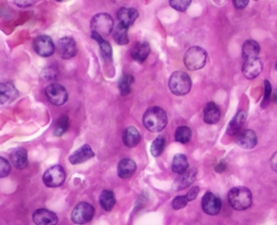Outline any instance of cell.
I'll use <instances>...</instances> for the list:
<instances>
[{
  "label": "cell",
  "mask_w": 277,
  "mask_h": 225,
  "mask_svg": "<svg viewBox=\"0 0 277 225\" xmlns=\"http://www.w3.org/2000/svg\"><path fill=\"white\" fill-rule=\"evenodd\" d=\"M255 1H258V0H255Z\"/></svg>",
  "instance_id": "7dc6e473"
},
{
  "label": "cell",
  "mask_w": 277,
  "mask_h": 225,
  "mask_svg": "<svg viewBox=\"0 0 277 225\" xmlns=\"http://www.w3.org/2000/svg\"><path fill=\"white\" fill-rule=\"evenodd\" d=\"M116 197L114 193L111 190H104L99 197V204L102 208L107 211H111L116 205Z\"/></svg>",
  "instance_id": "f1b7e54d"
},
{
  "label": "cell",
  "mask_w": 277,
  "mask_h": 225,
  "mask_svg": "<svg viewBox=\"0 0 277 225\" xmlns=\"http://www.w3.org/2000/svg\"><path fill=\"white\" fill-rule=\"evenodd\" d=\"M92 32L97 33L102 37L108 36L114 30V20L110 15L101 12L95 15L90 22Z\"/></svg>",
  "instance_id": "5b68a950"
},
{
  "label": "cell",
  "mask_w": 277,
  "mask_h": 225,
  "mask_svg": "<svg viewBox=\"0 0 277 225\" xmlns=\"http://www.w3.org/2000/svg\"><path fill=\"white\" fill-rule=\"evenodd\" d=\"M263 69V64L261 59L258 57L253 58L245 60V63L242 66V73L244 77L247 79H255L262 73Z\"/></svg>",
  "instance_id": "4fadbf2b"
},
{
  "label": "cell",
  "mask_w": 277,
  "mask_h": 225,
  "mask_svg": "<svg viewBox=\"0 0 277 225\" xmlns=\"http://www.w3.org/2000/svg\"><path fill=\"white\" fill-rule=\"evenodd\" d=\"M143 123L147 130L153 132H161L168 125V117L164 109L151 107L143 115Z\"/></svg>",
  "instance_id": "6da1fadb"
},
{
  "label": "cell",
  "mask_w": 277,
  "mask_h": 225,
  "mask_svg": "<svg viewBox=\"0 0 277 225\" xmlns=\"http://www.w3.org/2000/svg\"><path fill=\"white\" fill-rule=\"evenodd\" d=\"M58 2H63V1H65V0H56Z\"/></svg>",
  "instance_id": "f6af8a7d"
},
{
  "label": "cell",
  "mask_w": 277,
  "mask_h": 225,
  "mask_svg": "<svg viewBox=\"0 0 277 225\" xmlns=\"http://www.w3.org/2000/svg\"><path fill=\"white\" fill-rule=\"evenodd\" d=\"M129 29L121 23H118L116 26L115 30L113 32V38L118 45L125 46L129 43V38L128 34Z\"/></svg>",
  "instance_id": "83f0119b"
},
{
  "label": "cell",
  "mask_w": 277,
  "mask_h": 225,
  "mask_svg": "<svg viewBox=\"0 0 277 225\" xmlns=\"http://www.w3.org/2000/svg\"><path fill=\"white\" fill-rule=\"evenodd\" d=\"M192 0H169V4L175 10L184 12L188 9Z\"/></svg>",
  "instance_id": "836d02e7"
},
{
  "label": "cell",
  "mask_w": 277,
  "mask_h": 225,
  "mask_svg": "<svg viewBox=\"0 0 277 225\" xmlns=\"http://www.w3.org/2000/svg\"><path fill=\"white\" fill-rule=\"evenodd\" d=\"M166 146V139L163 135H159L154 139L151 146V152L154 157L161 155Z\"/></svg>",
  "instance_id": "d6a6232c"
},
{
  "label": "cell",
  "mask_w": 277,
  "mask_h": 225,
  "mask_svg": "<svg viewBox=\"0 0 277 225\" xmlns=\"http://www.w3.org/2000/svg\"><path fill=\"white\" fill-rule=\"evenodd\" d=\"M137 170V164L132 159H123L117 166V173L121 179H129L134 175Z\"/></svg>",
  "instance_id": "ac0fdd59"
},
{
  "label": "cell",
  "mask_w": 277,
  "mask_h": 225,
  "mask_svg": "<svg viewBox=\"0 0 277 225\" xmlns=\"http://www.w3.org/2000/svg\"><path fill=\"white\" fill-rule=\"evenodd\" d=\"M134 82V77L131 74H125L121 77L118 83V88H119L121 96H127L131 93L132 86Z\"/></svg>",
  "instance_id": "f546056e"
},
{
  "label": "cell",
  "mask_w": 277,
  "mask_h": 225,
  "mask_svg": "<svg viewBox=\"0 0 277 225\" xmlns=\"http://www.w3.org/2000/svg\"><path fill=\"white\" fill-rule=\"evenodd\" d=\"M270 165H271V168L277 172V152L271 156V160H270Z\"/></svg>",
  "instance_id": "7bdbcfd3"
},
{
  "label": "cell",
  "mask_w": 277,
  "mask_h": 225,
  "mask_svg": "<svg viewBox=\"0 0 277 225\" xmlns=\"http://www.w3.org/2000/svg\"><path fill=\"white\" fill-rule=\"evenodd\" d=\"M275 70H276V71H277V63H276V64H275Z\"/></svg>",
  "instance_id": "bcb514c9"
},
{
  "label": "cell",
  "mask_w": 277,
  "mask_h": 225,
  "mask_svg": "<svg viewBox=\"0 0 277 225\" xmlns=\"http://www.w3.org/2000/svg\"><path fill=\"white\" fill-rule=\"evenodd\" d=\"M238 146L246 150H250L256 147L258 143V138L255 131L246 129L238 133L236 139Z\"/></svg>",
  "instance_id": "9a60e30c"
},
{
  "label": "cell",
  "mask_w": 277,
  "mask_h": 225,
  "mask_svg": "<svg viewBox=\"0 0 277 225\" xmlns=\"http://www.w3.org/2000/svg\"><path fill=\"white\" fill-rule=\"evenodd\" d=\"M233 4H234V7L237 9L242 10L244 8H246L249 4V0H233Z\"/></svg>",
  "instance_id": "ab89813d"
},
{
  "label": "cell",
  "mask_w": 277,
  "mask_h": 225,
  "mask_svg": "<svg viewBox=\"0 0 277 225\" xmlns=\"http://www.w3.org/2000/svg\"><path fill=\"white\" fill-rule=\"evenodd\" d=\"M260 52V44L255 40H247L244 42L243 46H242V58L245 60L257 58Z\"/></svg>",
  "instance_id": "d4e9b609"
},
{
  "label": "cell",
  "mask_w": 277,
  "mask_h": 225,
  "mask_svg": "<svg viewBox=\"0 0 277 225\" xmlns=\"http://www.w3.org/2000/svg\"><path fill=\"white\" fill-rule=\"evenodd\" d=\"M202 208L207 215H218L222 208L221 200L212 192L207 191L202 197Z\"/></svg>",
  "instance_id": "8fae6325"
},
{
  "label": "cell",
  "mask_w": 277,
  "mask_h": 225,
  "mask_svg": "<svg viewBox=\"0 0 277 225\" xmlns=\"http://www.w3.org/2000/svg\"><path fill=\"white\" fill-rule=\"evenodd\" d=\"M65 171L60 165L51 167L47 170L43 175L45 186L49 188L60 187L65 182Z\"/></svg>",
  "instance_id": "52a82bcc"
},
{
  "label": "cell",
  "mask_w": 277,
  "mask_h": 225,
  "mask_svg": "<svg viewBox=\"0 0 277 225\" xmlns=\"http://www.w3.org/2000/svg\"><path fill=\"white\" fill-rule=\"evenodd\" d=\"M9 156L12 165L17 169H25L28 167V156L26 149L17 147L12 150Z\"/></svg>",
  "instance_id": "ffe728a7"
},
{
  "label": "cell",
  "mask_w": 277,
  "mask_h": 225,
  "mask_svg": "<svg viewBox=\"0 0 277 225\" xmlns=\"http://www.w3.org/2000/svg\"><path fill=\"white\" fill-rule=\"evenodd\" d=\"M95 210L91 204L81 201L77 204L72 212V221L76 224H85L91 221L95 215Z\"/></svg>",
  "instance_id": "8992f818"
},
{
  "label": "cell",
  "mask_w": 277,
  "mask_h": 225,
  "mask_svg": "<svg viewBox=\"0 0 277 225\" xmlns=\"http://www.w3.org/2000/svg\"><path fill=\"white\" fill-rule=\"evenodd\" d=\"M189 200L186 196H177L175 197L172 202V208L174 210H180L186 208L188 204Z\"/></svg>",
  "instance_id": "e575fe53"
},
{
  "label": "cell",
  "mask_w": 277,
  "mask_h": 225,
  "mask_svg": "<svg viewBox=\"0 0 277 225\" xmlns=\"http://www.w3.org/2000/svg\"><path fill=\"white\" fill-rule=\"evenodd\" d=\"M169 87L173 95L184 96L191 89L192 81L190 76L184 72H174L169 78Z\"/></svg>",
  "instance_id": "3957f363"
},
{
  "label": "cell",
  "mask_w": 277,
  "mask_h": 225,
  "mask_svg": "<svg viewBox=\"0 0 277 225\" xmlns=\"http://www.w3.org/2000/svg\"><path fill=\"white\" fill-rule=\"evenodd\" d=\"M199 190H200V189L198 186H194L189 191L188 194H186V197L188 198L189 201H194V200L196 199Z\"/></svg>",
  "instance_id": "f35d334b"
},
{
  "label": "cell",
  "mask_w": 277,
  "mask_h": 225,
  "mask_svg": "<svg viewBox=\"0 0 277 225\" xmlns=\"http://www.w3.org/2000/svg\"><path fill=\"white\" fill-rule=\"evenodd\" d=\"M19 96V92L13 84L4 82L0 84V103L9 104L14 102Z\"/></svg>",
  "instance_id": "2e32d148"
},
{
  "label": "cell",
  "mask_w": 277,
  "mask_h": 225,
  "mask_svg": "<svg viewBox=\"0 0 277 225\" xmlns=\"http://www.w3.org/2000/svg\"><path fill=\"white\" fill-rule=\"evenodd\" d=\"M246 117H247V114L246 111L243 110L238 111L228 124V128H227V134L229 136L238 135L242 130V127L246 122Z\"/></svg>",
  "instance_id": "44dd1931"
},
{
  "label": "cell",
  "mask_w": 277,
  "mask_h": 225,
  "mask_svg": "<svg viewBox=\"0 0 277 225\" xmlns=\"http://www.w3.org/2000/svg\"><path fill=\"white\" fill-rule=\"evenodd\" d=\"M95 156V152L89 145L85 144L76 150L74 154L70 157V161L72 164H80L86 162Z\"/></svg>",
  "instance_id": "d6986e66"
},
{
  "label": "cell",
  "mask_w": 277,
  "mask_h": 225,
  "mask_svg": "<svg viewBox=\"0 0 277 225\" xmlns=\"http://www.w3.org/2000/svg\"><path fill=\"white\" fill-rule=\"evenodd\" d=\"M44 77L46 78L48 81H54V80L57 79L58 76H59V71L56 70L55 68H49L48 70H46V72H43Z\"/></svg>",
  "instance_id": "74e56055"
},
{
  "label": "cell",
  "mask_w": 277,
  "mask_h": 225,
  "mask_svg": "<svg viewBox=\"0 0 277 225\" xmlns=\"http://www.w3.org/2000/svg\"><path fill=\"white\" fill-rule=\"evenodd\" d=\"M33 48L36 53L42 57H50L56 51L55 43L52 38L48 35H40L37 37L33 42Z\"/></svg>",
  "instance_id": "9c48e42d"
},
{
  "label": "cell",
  "mask_w": 277,
  "mask_h": 225,
  "mask_svg": "<svg viewBox=\"0 0 277 225\" xmlns=\"http://www.w3.org/2000/svg\"><path fill=\"white\" fill-rule=\"evenodd\" d=\"M207 53L200 47H193L186 52L184 63L186 67L191 71L201 70L205 66Z\"/></svg>",
  "instance_id": "277c9868"
},
{
  "label": "cell",
  "mask_w": 277,
  "mask_h": 225,
  "mask_svg": "<svg viewBox=\"0 0 277 225\" xmlns=\"http://www.w3.org/2000/svg\"><path fill=\"white\" fill-rule=\"evenodd\" d=\"M11 172L10 164L8 160L1 157L0 158V177H6Z\"/></svg>",
  "instance_id": "8d00e7d4"
},
{
  "label": "cell",
  "mask_w": 277,
  "mask_h": 225,
  "mask_svg": "<svg viewBox=\"0 0 277 225\" xmlns=\"http://www.w3.org/2000/svg\"><path fill=\"white\" fill-rule=\"evenodd\" d=\"M13 2L20 8H27L34 4V0H13Z\"/></svg>",
  "instance_id": "60d3db41"
},
{
  "label": "cell",
  "mask_w": 277,
  "mask_h": 225,
  "mask_svg": "<svg viewBox=\"0 0 277 225\" xmlns=\"http://www.w3.org/2000/svg\"><path fill=\"white\" fill-rule=\"evenodd\" d=\"M193 132L188 126H180L176 128L175 132V140L176 142L186 144L187 142H190L192 139Z\"/></svg>",
  "instance_id": "4dcf8cb0"
},
{
  "label": "cell",
  "mask_w": 277,
  "mask_h": 225,
  "mask_svg": "<svg viewBox=\"0 0 277 225\" xmlns=\"http://www.w3.org/2000/svg\"><path fill=\"white\" fill-rule=\"evenodd\" d=\"M91 37L95 40V42H97L98 44H99L103 59H105V60H111V58H112V48H111L110 43L107 41H106L103 38V37L99 35L97 33H95V32H92Z\"/></svg>",
  "instance_id": "484cf974"
},
{
  "label": "cell",
  "mask_w": 277,
  "mask_h": 225,
  "mask_svg": "<svg viewBox=\"0 0 277 225\" xmlns=\"http://www.w3.org/2000/svg\"><path fill=\"white\" fill-rule=\"evenodd\" d=\"M33 220L36 225H56L58 223V217L53 211L41 208L34 211L33 214Z\"/></svg>",
  "instance_id": "5bb4252c"
},
{
  "label": "cell",
  "mask_w": 277,
  "mask_h": 225,
  "mask_svg": "<svg viewBox=\"0 0 277 225\" xmlns=\"http://www.w3.org/2000/svg\"><path fill=\"white\" fill-rule=\"evenodd\" d=\"M198 169L195 168L188 169L182 175H180L172 184V190L180 191L191 186L196 181Z\"/></svg>",
  "instance_id": "7c38bea8"
},
{
  "label": "cell",
  "mask_w": 277,
  "mask_h": 225,
  "mask_svg": "<svg viewBox=\"0 0 277 225\" xmlns=\"http://www.w3.org/2000/svg\"><path fill=\"white\" fill-rule=\"evenodd\" d=\"M188 169L189 162L187 157L183 154H176L172 160V172L178 175H182Z\"/></svg>",
  "instance_id": "4316f807"
},
{
  "label": "cell",
  "mask_w": 277,
  "mask_h": 225,
  "mask_svg": "<svg viewBox=\"0 0 277 225\" xmlns=\"http://www.w3.org/2000/svg\"><path fill=\"white\" fill-rule=\"evenodd\" d=\"M117 19L119 23L126 26L128 28L134 24L139 16L138 11L133 8H121L117 12Z\"/></svg>",
  "instance_id": "e0dca14e"
},
{
  "label": "cell",
  "mask_w": 277,
  "mask_h": 225,
  "mask_svg": "<svg viewBox=\"0 0 277 225\" xmlns=\"http://www.w3.org/2000/svg\"><path fill=\"white\" fill-rule=\"evenodd\" d=\"M151 53V46L146 41L138 42L134 46L131 52V56L135 61L143 63Z\"/></svg>",
  "instance_id": "603a6c76"
},
{
  "label": "cell",
  "mask_w": 277,
  "mask_h": 225,
  "mask_svg": "<svg viewBox=\"0 0 277 225\" xmlns=\"http://www.w3.org/2000/svg\"><path fill=\"white\" fill-rule=\"evenodd\" d=\"M264 96H263V102H262V107H267L269 103L270 97L271 95V86L269 81L265 80L264 81Z\"/></svg>",
  "instance_id": "d590c367"
},
{
  "label": "cell",
  "mask_w": 277,
  "mask_h": 225,
  "mask_svg": "<svg viewBox=\"0 0 277 225\" xmlns=\"http://www.w3.org/2000/svg\"><path fill=\"white\" fill-rule=\"evenodd\" d=\"M252 193L244 186L234 187L228 193V201L232 208L236 211H245L251 206Z\"/></svg>",
  "instance_id": "7a4b0ae2"
},
{
  "label": "cell",
  "mask_w": 277,
  "mask_h": 225,
  "mask_svg": "<svg viewBox=\"0 0 277 225\" xmlns=\"http://www.w3.org/2000/svg\"><path fill=\"white\" fill-rule=\"evenodd\" d=\"M220 119V108L214 102H210L205 106L203 110V121L208 125H215Z\"/></svg>",
  "instance_id": "7402d4cb"
},
{
  "label": "cell",
  "mask_w": 277,
  "mask_h": 225,
  "mask_svg": "<svg viewBox=\"0 0 277 225\" xmlns=\"http://www.w3.org/2000/svg\"><path fill=\"white\" fill-rule=\"evenodd\" d=\"M273 102L277 105V88L273 94Z\"/></svg>",
  "instance_id": "ee69618b"
},
{
  "label": "cell",
  "mask_w": 277,
  "mask_h": 225,
  "mask_svg": "<svg viewBox=\"0 0 277 225\" xmlns=\"http://www.w3.org/2000/svg\"><path fill=\"white\" fill-rule=\"evenodd\" d=\"M57 50L59 56L63 59H70L77 56V43L71 37L60 38L58 42Z\"/></svg>",
  "instance_id": "30bf717a"
},
{
  "label": "cell",
  "mask_w": 277,
  "mask_h": 225,
  "mask_svg": "<svg viewBox=\"0 0 277 225\" xmlns=\"http://www.w3.org/2000/svg\"><path fill=\"white\" fill-rule=\"evenodd\" d=\"M141 140L142 136L137 128L133 126L125 128L123 133V142L127 147L133 148L140 143Z\"/></svg>",
  "instance_id": "cb8c5ba5"
},
{
  "label": "cell",
  "mask_w": 277,
  "mask_h": 225,
  "mask_svg": "<svg viewBox=\"0 0 277 225\" xmlns=\"http://www.w3.org/2000/svg\"><path fill=\"white\" fill-rule=\"evenodd\" d=\"M226 168H227V164L224 161H221V162L219 163V164L216 165V172L218 173H222L225 171Z\"/></svg>",
  "instance_id": "b9f144b4"
},
{
  "label": "cell",
  "mask_w": 277,
  "mask_h": 225,
  "mask_svg": "<svg viewBox=\"0 0 277 225\" xmlns=\"http://www.w3.org/2000/svg\"><path fill=\"white\" fill-rule=\"evenodd\" d=\"M47 97L52 104L63 106L68 99V94L65 87L60 84H52L45 89Z\"/></svg>",
  "instance_id": "ba28073f"
},
{
  "label": "cell",
  "mask_w": 277,
  "mask_h": 225,
  "mask_svg": "<svg viewBox=\"0 0 277 225\" xmlns=\"http://www.w3.org/2000/svg\"><path fill=\"white\" fill-rule=\"evenodd\" d=\"M70 128V118L67 115H62L56 121L54 134L56 137L63 136Z\"/></svg>",
  "instance_id": "1f68e13d"
}]
</instances>
